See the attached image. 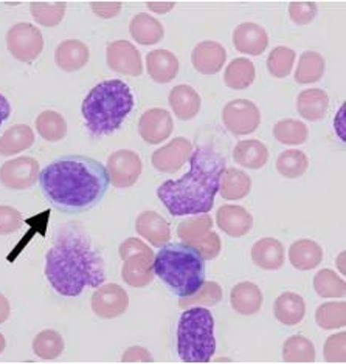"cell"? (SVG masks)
Listing matches in <instances>:
<instances>
[{"label": "cell", "instance_id": "1", "mask_svg": "<svg viewBox=\"0 0 346 364\" xmlns=\"http://www.w3.org/2000/svg\"><path fill=\"white\" fill-rule=\"evenodd\" d=\"M46 277L56 293L68 298L106 281L105 257L80 225L67 223L58 231L46 257Z\"/></svg>", "mask_w": 346, "mask_h": 364}, {"label": "cell", "instance_id": "2", "mask_svg": "<svg viewBox=\"0 0 346 364\" xmlns=\"http://www.w3.org/2000/svg\"><path fill=\"white\" fill-rule=\"evenodd\" d=\"M39 183L58 211L78 214L97 206L109 189L106 166L85 155H64L41 171Z\"/></svg>", "mask_w": 346, "mask_h": 364}, {"label": "cell", "instance_id": "3", "mask_svg": "<svg viewBox=\"0 0 346 364\" xmlns=\"http://www.w3.org/2000/svg\"><path fill=\"white\" fill-rule=\"evenodd\" d=\"M226 159L209 146H199L189 157V171L157 188L159 200L171 215H199L211 211L226 171Z\"/></svg>", "mask_w": 346, "mask_h": 364}, {"label": "cell", "instance_id": "4", "mask_svg": "<svg viewBox=\"0 0 346 364\" xmlns=\"http://www.w3.org/2000/svg\"><path fill=\"white\" fill-rule=\"evenodd\" d=\"M134 109V95L120 80H108L95 85L84 98L81 112L85 127L93 136L114 134Z\"/></svg>", "mask_w": 346, "mask_h": 364}, {"label": "cell", "instance_id": "5", "mask_svg": "<svg viewBox=\"0 0 346 364\" xmlns=\"http://www.w3.org/2000/svg\"><path fill=\"white\" fill-rule=\"evenodd\" d=\"M154 276L179 298H188L205 282V261L184 242L167 244L154 256Z\"/></svg>", "mask_w": 346, "mask_h": 364}, {"label": "cell", "instance_id": "6", "mask_svg": "<svg viewBox=\"0 0 346 364\" xmlns=\"http://www.w3.org/2000/svg\"><path fill=\"white\" fill-rule=\"evenodd\" d=\"M216 352L214 318L205 307L187 309L177 326V353L184 363H209Z\"/></svg>", "mask_w": 346, "mask_h": 364}, {"label": "cell", "instance_id": "7", "mask_svg": "<svg viewBox=\"0 0 346 364\" xmlns=\"http://www.w3.org/2000/svg\"><path fill=\"white\" fill-rule=\"evenodd\" d=\"M120 257L123 259L121 277L131 287H146L154 281V251L143 240L129 237L120 245Z\"/></svg>", "mask_w": 346, "mask_h": 364}, {"label": "cell", "instance_id": "8", "mask_svg": "<svg viewBox=\"0 0 346 364\" xmlns=\"http://www.w3.org/2000/svg\"><path fill=\"white\" fill-rule=\"evenodd\" d=\"M6 47L14 59L21 63H33L44 50V36L38 27L28 22H21L8 30Z\"/></svg>", "mask_w": 346, "mask_h": 364}, {"label": "cell", "instance_id": "9", "mask_svg": "<svg viewBox=\"0 0 346 364\" xmlns=\"http://www.w3.org/2000/svg\"><path fill=\"white\" fill-rule=\"evenodd\" d=\"M222 123L233 135L253 134L261 124V112L253 101L233 100L222 110Z\"/></svg>", "mask_w": 346, "mask_h": 364}, {"label": "cell", "instance_id": "10", "mask_svg": "<svg viewBox=\"0 0 346 364\" xmlns=\"http://www.w3.org/2000/svg\"><path fill=\"white\" fill-rule=\"evenodd\" d=\"M142 159L138 154L129 149H120L110 154L108 159L106 171L109 181L115 188H131L142 176Z\"/></svg>", "mask_w": 346, "mask_h": 364}, {"label": "cell", "instance_id": "11", "mask_svg": "<svg viewBox=\"0 0 346 364\" xmlns=\"http://www.w3.org/2000/svg\"><path fill=\"white\" fill-rule=\"evenodd\" d=\"M39 180V163L31 157H17L2 164L0 183L8 189L22 191Z\"/></svg>", "mask_w": 346, "mask_h": 364}, {"label": "cell", "instance_id": "12", "mask_svg": "<svg viewBox=\"0 0 346 364\" xmlns=\"http://www.w3.org/2000/svg\"><path fill=\"white\" fill-rule=\"evenodd\" d=\"M106 60L110 70L126 76H140L143 73L142 55L138 48L127 41H114L106 48Z\"/></svg>", "mask_w": 346, "mask_h": 364}, {"label": "cell", "instance_id": "13", "mask_svg": "<svg viewBox=\"0 0 346 364\" xmlns=\"http://www.w3.org/2000/svg\"><path fill=\"white\" fill-rule=\"evenodd\" d=\"M129 307V294L118 284H106L98 287L92 296V310L100 318H118Z\"/></svg>", "mask_w": 346, "mask_h": 364}, {"label": "cell", "instance_id": "14", "mask_svg": "<svg viewBox=\"0 0 346 364\" xmlns=\"http://www.w3.org/2000/svg\"><path fill=\"white\" fill-rule=\"evenodd\" d=\"M193 154V144L185 136H176L160 149L152 154V166L165 172V174H174L189 160Z\"/></svg>", "mask_w": 346, "mask_h": 364}, {"label": "cell", "instance_id": "15", "mask_svg": "<svg viewBox=\"0 0 346 364\" xmlns=\"http://www.w3.org/2000/svg\"><path fill=\"white\" fill-rule=\"evenodd\" d=\"M174 129V121L168 110L155 107L146 110L138 121V132L148 144H160L168 140Z\"/></svg>", "mask_w": 346, "mask_h": 364}, {"label": "cell", "instance_id": "16", "mask_svg": "<svg viewBox=\"0 0 346 364\" xmlns=\"http://www.w3.org/2000/svg\"><path fill=\"white\" fill-rule=\"evenodd\" d=\"M233 46L242 55L259 56L269 46V34L255 22H244L233 31Z\"/></svg>", "mask_w": 346, "mask_h": 364}, {"label": "cell", "instance_id": "17", "mask_svg": "<svg viewBox=\"0 0 346 364\" xmlns=\"http://www.w3.org/2000/svg\"><path fill=\"white\" fill-rule=\"evenodd\" d=\"M216 223L230 237H242L252 231L253 215L244 206L224 205L216 213Z\"/></svg>", "mask_w": 346, "mask_h": 364}, {"label": "cell", "instance_id": "18", "mask_svg": "<svg viewBox=\"0 0 346 364\" xmlns=\"http://www.w3.org/2000/svg\"><path fill=\"white\" fill-rule=\"evenodd\" d=\"M227 51L219 42L204 41L197 44L192 53L193 67L202 75H216L226 65Z\"/></svg>", "mask_w": 346, "mask_h": 364}, {"label": "cell", "instance_id": "19", "mask_svg": "<svg viewBox=\"0 0 346 364\" xmlns=\"http://www.w3.org/2000/svg\"><path fill=\"white\" fill-rule=\"evenodd\" d=\"M135 231L138 236L148 240L152 247L162 248L168 244L171 239V230L168 222L163 215L155 211H145L137 218Z\"/></svg>", "mask_w": 346, "mask_h": 364}, {"label": "cell", "instance_id": "20", "mask_svg": "<svg viewBox=\"0 0 346 364\" xmlns=\"http://www.w3.org/2000/svg\"><path fill=\"white\" fill-rule=\"evenodd\" d=\"M179 59L169 50H152L146 55V70L157 84H168L179 75Z\"/></svg>", "mask_w": 346, "mask_h": 364}, {"label": "cell", "instance_id": "21", "mask_svg": "<svg viewBox=\"0 0 346 364\" xmlns=\"http://www.w3.org/2000/svg\"><path fill=\"white\" fill-rule=\"evenodd\" d=\"M263 291L253 282H239L230 291V304L236 314L252 316L263 307Z\"/></svg>", "mask_w": 346, "mask_h": 364}, {"label": "cell", "instance_id": "22", "mask_svg": "<svg viewBox=\"0 0 346 364\" xmlns=\"http://www.w3.org/2000/svg\"><path fill=\"white\" fill-rule=\"evenodd\" d=\"M252 261L263 270H280L286 261V251L278 239L263 237L252 247Z\"/></svg>", "mask_w": 346, "mask_h": 364}, {"label": "cell", "instance_id": "23", "mask_svg": "<svg viewBox=\"0 0 346 364\" xmlns=\"http://www.w3.org/2000/svg\"><path fill=\"white\" fill-rule=\"evenodd\" d=\"M168 102L172 112H174V115L182 121H189L196 118L202 106L201 95L196 92L194 87L187 84L176 85L169 92Z\"/></svg>", "mask_w": 346, "mask_h": 364}, {"label": "cell", "instance_id": "24", "mask_svg": "<svg viewBox=\"0 0 346 364\" xmlns=\"http://www.w3.org/2000/svg\"><path fill=\"white\" fill-rule=\"evenodd\" d=\"M90 59V50L84 42L78 39H67L61 42L55 51L56 65L64 72L81 70Z\"/></svg>", "mask_w": 346, "mask_h": 364}, {"label": "cell", "instance_id": "25", "mask_svg": "<svg viewBox=\"0 0 346 364\" xmlns=\"http://www.w3.org/2000/svg\"><path fill=\"white\" fill-rule=\"evenodd\" d=\"M289 261L293 268L309 272L323 261V248L310 239L295 240L289 248Z\"/></svg>", "mask_w": 346, "mask_h": 364}, {"label": "cell", "instance_id": "26", "mask_svg": "<svg viewBox=\"0 0 346 364\" xmlns=\"http://www.w3.org/2000/svg\"><path fill=\"white\" fill-rule=\"evenodd\" d=\"M273 315L284 326H297L306 315L305 299L293 291L281 293L273 304Z\"/></svg>", "mask_w": 346, "mask_h": 364}, {"label": "cell", "instance_id": "27", "mask_svg": "<svg viewBox=\"0 0 346 364\" xmlns=\"http://www.w3.org/2000/svg\"><path fill=\"white\" fill-rule=\"evenodd\" d=\"M330 109V97L322 89L303 90L297 98V110L308 121H322Z\"/></svg>", "mask_w": 346, "mask_h": 364}, {"label": "cell", "instance_id": "28", "mask_svg": "<svg viewBox=\"0 0 346 364\" xmlns=\"http://www.w3.org/2000/svg\"><path fill=\"white\" fill-rule=\"evenodd\" d=\"M129 33L138 44L154 46L159 44L165 36V28L155 17L146 13H138L129 23Z\"/></svg>", "mask_w": 346, "mask_h": 364}, {"label": "cell", "instance_id": "29", "mask_svg": "<svg viewBox=\"0 0 346 364\" xmlns=\"http://www.w3.org/2000/svg\"><path fill=\"white\" fill-rule=\"evenodd\" d=\"M233 160L247 169H261L269 161V149L259 140L239 141L233 149Z\"/></svg>", "mask_w": 346, "mask_h": 364}, {"label": "cell", "instance_id": "30", "mask_svg": "<svg viewBox=\"0 0 346 364\" xmlns=\"http://www.w3.org/2000/svg\"><path fill=\"white\" fill-rule=\"evenodd\" d=\"M252 191V178L244 171L236 168H226L219 180V191L222 198L226 200H241Z\"/></svg>", "mask_w": 346, "mask_h": 364}, {"label": "cell", "instance_id": "31", "mask_svg": "<svg viewBox=\"0 0 346 364\" xmlns=\"http://www.w3.org/2000/svg\"><path fill=\"white\" fill-rule=\"evenodd\" d=\"M255 64L247 58H236L227 65L224 82L231 90H246L255 82Z\"/></svg>", "mask_w": 346, "mask_h": 364}, {"label": "cell", "instance_id": "32", "mask_svg": "<svg viewBox=\"0 0 346 364\" xmlns=\"http://www.w3.org/2000/svg\"><path fill=\"white\" fill-rule=\"evenodd\" d=\"M34 143V134L27 124H14L8 127L0 138V155L10 157L14 154L27 151Z\"/></svg>", "mask_w": 346, "mask_h": 364}, {"label": "cell", "instance_id": "33", "mask_svg": "<svg viewBox=\"0 0 346 364\" xmlns=\"http://www.w3.org/2000/svg\"><path fill=\"white\" fill-rule=\"evenodd\" d=\"M325 58L317 51H305L300 56L295 72V81L298 84H314L325 75Z\"/></svg>", "mask_w": 346, "mask_h": 364}, {"label": "cell", "instance_id": "34", "mask_svg": "<svg viewBox=\"0 0 346 364\" xmlns=\"http://www.w3.org/2000/svg\"><path fill=\"white\" fill-rule=\"evenodd\" d=\"M36 131L46 141L56 143L67 135V123L64 117L55 110L41 112L36 118Z\"/></svg>", "mask_w": 346, "mask_h": 364}, {"label": "cell", "instance_id": "35", "mask_svg": "<svg viewBox=\"0 0 346 364\" xmlns=\"http://www.w3.org/2000/svg\"><path fill=\"white\" fill-rule=\"evenodd\" d=\"M283 360L286 363L315 361V348L306 336L293 335L283 344Z\"/></svg>", "mask_w": 346, "mask_h": 364}, {"label": "cell", "instance_id": "36", "mask_svg": "<svg viewBox=\"0 0 346 364\" xmlns=\"http://www.w3.org/2000/svg\"><path fill=\"white\" fill-rule=\"evenodd\" d=\"M309 131L305 123L298 119H281L273 126V136L276 141L288 146H298L306 143Z\"/></svg>", "mask_w": 346, "mask_h": 364}, {"label": "cell", "instance_id": "37", "mask_svg": "<svg viewBox=\"0 0 346 364\" xmlns=\"http://www.w3.org/2000/svg\"><path fill=\"white\" fill-rule=\"evenodd\" d=\"M314 289L320 298H343L346 294V282L334 270L325 268L315 274Z\"/></svg>", "mask_w": 346, "mask_h": 364}, {"label": "cell", "instance_id": "38", "mask_svg": "<svg viewBox=\"0 0 346 364\" xmlns=\"http://www.w3.org/2000/svg\"><path fill=\"white\" fill-rule=\"evenodd\" d=\"M315 321L318 327L325 331H334L342 328L346 324V302L345 301H332L325 302L315 311Z\"/></svg>", "mask_w": 346, "mask_h": 364}, {"label": "cell", "instance_id": "39", "mask_svg": "<svg viewBox=\"0 0 346 364\" xmlns=\"http://www.w3.org/2000/svg\"><path fill=\"white\" fill-rule=\"evenodd\" d=\"M222 301V289L218 282L205 281L201 289H199L193 296L180 298V309H192V307H214Z\"/></svg>", "mask_w": 346, "mask_h": 364}, {"label": "cell", "instance_id": "40", "mask_svg": "<svg viewBox=\"0 0 346 364\" xmlns=\"http://www.w3.org/2000/svg\"><path fill=\"white\" fill-rule=\"evenodd\" d=\"M309 160L308 155L303 151L289 149L280 154L276 160V169L286 178H298L308 171Z\"/></svg>", "mask_w": 346, "mask_h": 364}, {"label": "cell", "instance_id": "41", "mask_svg": "<svg viewBox=\"0 0 346 364\" xmlns=\"http://www.w3.org/2000/svg\"><path fill=\"white\" fill-rule=\"evenodd\" d=\"M67 10L65 2H56V4H48V2H33L30 5V13L33 19L36 21L42 27H56L64 19V14Z\"/></svg>", "mask_w": 346, "mask_h": 364}, {"label": "cell", "instance_id": "42", "mask_svg": "<svg viewBox=\"0 0 346 364\" xmlns=\"http://www.w3.org/2000/svg\"><path fill=\"white\" fill-rule=\"evenodd\" d=\"M211 228H213L211 215L199 214V215H194V218H188L182 220L177 227V234L182 240H185L184 244H189V242H194L206 236Z\"/></svg>", "mask_w": 346, "mask_h": 364}, {"label": "cell", "instance_id": "43", "mask_svg": "<svg viewBox=\"0 0 346 364\" xmlns=\"http://www.w3.org/2000/svg\"><path fill=\"white\" fill-rule=\"evenodd\" d=\"M33 350L44 360H55L64 350V340L55 331H44L33 340Z\"/></svg>", "mask_w": 346, "mask_h": 364}, {"label": "cell", "instance_id": "44", "mask_svg": "<svg viewBox=\"0 0 346 364\" xmlns=\"http://www.w3.org/2000/svg\"><path fill=\"white\" fill-rule=\"evenodd\" d=\"M295 51L289 47H275L269 58H267V70L273 76L278 77V80H283V77L289 76V73L292 72L293 63H295Z\"/></svg>", "mask_w": 346, "mask_h": 364}, {"label": "cell", "instance_id": "45", "mask_svg": "<svg viewBox=\"0 0 346 364\" xmlns=\"http://www.w3.org/2000/svg\"><path fill=\"white\" fill-rule=\"evenodd\" d=\"M188 245L193 247L197 253L202 256L204 261H213V259L218 257L221 253V247H222L221 237L214 231H210L202 239L189 242Z\"/></svg>", "mask_w": 346, "mask_h": 364}, {"label": "cell", "instance_id": "46", "mask_svg": "<svg viewBox=\"0 0 346 364\" xmlns=\"http://www.w3.org/2000/svg\"><path fill=\"white\" fill-rule=\"evenodd\" d=\"M345 344L346 333H334L327 338L323 346V358L330 363H345Z\"/></svg>", "mask_w": 346, "mask_h": 364}, {"label": "cell", "instance_id": "47", "mask_svg": "<svg viewBox=\"0 0 346 364\" xmlns=\"http://www.w3.org/2000/svg\"><path fill=\"white\" fill-rule=\"evenodd\" d=\"M318 6L315 2H292L289 5V16L297 25H308L315 19Z\"/></svg>", "mask_w": 346, "mask_h": 364}, {"label": "cell", "instance_id": "48", "mask_svg": "<svg viewBox=\"0 0 346 364\" xmlns=\"http://www.w3.org/2000/svg\"><path fill=\"white\" fill-rule=\"evenodd\" d=\"M22 225L21 213L11 206H0V234H10Z\"/></svg>", "mask_w": 346, "mask_h": 364}, {"label": "cell", "instance_id": "49", "mask_svg": "<svg viewBox=\"0 0 346 364\" xmlns=\"http://www.w3.org/2000/svg\"><path fill=\"white\" fill-rule=\"evenodd\" d=\"M121 2H92L90 8L93 14H97L101 19H114L121 11Z\"/></svg>", "mask_w": 346, "mask_h": 364}, {"label": "cell", "instance_id": "50", "mask_svg": "<svg viewBox=\"0 0 346 364\" xmlns=\"http://www.w3.org/2000/svg\"><path fill=\"white\" fill-rule=\"evenodd\" d=\"M121 361H125V363H135V361L151 363L152 355L145 348H142V346H132V348H129L125 352L123 357H121Z\"/></svg>", "mask_w": 346, "mask_h": 364}, {"label": "cell", "instance_id": "51", "mask_svg": "<svg viewBox=\"0 0 346 364\" xmlns=\"http://www.w3.org/2000/svg\"><path fill=\"white\" fill-rule=\"evenodd\" d=\"M148 10L155 14H167L176 6L174 2H146Z\"/></svg>", "mask_w": 346, "mask_h": 364}, {"label": "cell", "instance_id": "52", "mask_svg": "<svg viewBox=\"0 0 346 364\" xmlns=\"http://www.w3.org/2000/svg\"><path fill=\"white\" fill-rule=\"evenodd\" d=\"M10 114H11L10 102H8V100L4 97L2 93H0V126H2V123H5L8 118H10Z\"/></svg>", "mask_w": 346, "mask_h": 364}, {"label": "cell", "instance_id": "53", "mask_svg": "<svg viewBox=\"0 0 346 364\" xmlns=\"http://www.w3.org/2000/svg\"><path fill=\"white\" fill-rule=\"evenodd\" d=\"M8 316H10V302L0 293V324L5 323Z\"/></svg>", "mask_w": 346, "mask_h": 364}, {"label": "cell", "instance_id": "54", "mask_svg": "<svg viewBox=\"0 0 346 364\" xmlns=\"http://www.w3.org/2000/svg\"><path fill=\"white\" fill-rule=\"evenodd\" d=\"M345 253H346V251H342L340 256L337 257V261H335L337 265H339V270L342 272V274L346 273V268H345Z\"/></svg>", "mask_w": 346, "mask_h": 364}, {"label": "cell", "instance_id": "55", "mask_svg": "<svg viewBox=\"0 0 346 364\" xmlns=\"http://www.w3.org/2000/svg\"><path fill=\"white\" fill-rule=\"evenodd\" d=\"M4 349H5V336L0 333V353L4 352Z\"/></svg>", "mask_w": 346, "mask_h": 364}]
</instances>
